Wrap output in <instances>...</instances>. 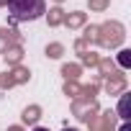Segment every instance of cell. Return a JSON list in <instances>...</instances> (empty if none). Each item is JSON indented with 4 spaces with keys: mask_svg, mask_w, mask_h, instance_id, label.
Here are the masks:
<instances>
[{
    "mask_svg": "<svg viewBox=\"0 0 131 131\" xmlns=\"http://www.w3.org/2000/svg\"><path fill=\"white\" fill-rule=\"evenodd\" d=\"M8 13L13 21H36L46 13L44 0H8Z\"/></svg>",
    "mask_w": 131,
    "mask_h": 131,
    "instance_id": "cell-1",
    "label": "cell"
},
{
    "mask_svg": "<svg viewBox=\"0 0 131 131\" xmlns=\"http://www.w3.org/2000/svg\"><path fill=\"white\" fill-rule=\"evenodd\" d=\"M98 31H103V36H98L100 39V44H105V46H118L121 41H123V26L121 23H105L103 28H98Z\"/></svg>",
    "mask_w": 131,
    "mask_h": 131,
    "instance_id": "cell-2",
    "label": "cell"
},
{
    "mask_svg": "<svg viewBox=\"0 0 131 131\" xmlns=\"http://www.w3.org/2000/svg\"><path fill=\"white\" fill-rule=\"evenodd\" d=\"M90 111H95V103H93V100H88L85 105H82V103L75 105V113H77V118H82V121H90Z\"/></svg>",
    "mask_w": 131,
    "mask_h": 131,
    "instance_id": "cell-3",
    "label": "cell"
},
{
    "mask_svg": "<svg viewBox=\"0 0 131 131\" xmlns=\"http://www.w3.org/2000/svg\"><path fill=\"white\" fill-rule=\"evenodd\" d=\"M123 85H126V82H123V77H121V75H116L113 80H108L105 90H108V93H118V90H123Z\"/></svg>",
    "mask_w": 131,
    "mask_h": 131,
    "instance_id": "cell-4",
    "label": "cell"
},
{
    "mask_svg": "<svg viewBox=\"0 0 131 131\" xmlns=\"http://www.w3.org/2000/svg\"><path fill=\"white\" fill-rule=\"evenodd\" d=\"M113 128V113H103V121L95 126V131H111Z\"/></svg>",
    "mask_w": 131,
    "mask_h": 131,
    "instance_id": "cell-5",
    "label": "cell"
},
{
    "mask_svg": "<svg viewBox=\"0 0 131 131\" xmlns=\"http://www.w3.org/2000/svg\"><path fill=\"white\" fill-rule=\"evenodd\" d=\"M23 121H26V123H36V121H39V108H36V105L26 108V111H23Z\"/></svg>",
    "mask_w": 131,
    "mask_h": 131,
    "instance_id": "cell-6",
    "label": "cell"
},
{
    "mask_svg": "<svg viewBox=\"0 0 131 131\" xmlns=\"http://www.w3.org/2000/svg\"><path fill=\"white\" fill-rule=\"evenodd\" d=\"M118 64H121V67H123V70H126V67H128V64H131V51H128V49H123V51L118 54Z\"/></svg>",
    "mask_w": 131,
    "mask_h": 131,
    "instance_id": "cell-7",
    "label": "cell"
},
{
    "mask_svg": "<svg viewBox=\"0 0 131 131\" xmlns=\"http://www.w3.org/2000/svg\"><path fill=\"white\" fill-rule=\"evenodd\" d=\"M118 113H121V118H128L126 113H128V95H121V103H118Z\"/></svg>",
    "mask_w": 131,
    "mask_h": 131,
    "instance_id": "cell-8",
    "label": "cell"
},
{
    "mask_svg": "<svg viewBox=\"0 0 131 131\" xmlns=\"http://www.w3.org/2000/svg\"><path fill=\"white\" fill-rule=\"evenodd\" d=\"M5 59H10V62H18V59H21V49H10V51L5 49Z\"/></svg>",
    "mask_w": 131,
    "mask_h": 131,
    "instance_id": "cell-9",
    "label": "cell"
},
{
    "mask_svg": "<svg viewBox=\"0 0 131 131\" xmlns=\"http://www.w3.org/2000/svg\"><path fill=\"white\" fill-rule=\"evenodd\" d=\"M62 72H64V75H67L70 80H75V77H77V72H80V67H70V64H67V67H64Z\"/></svg>",
    "mask_w": 131,
    "mask_h": 131,
    "instance_id": "cell-10",
    "label": "cell"
},
{
    "mask_svg": "<svg viewBox=\"0 0 131 131\" xmlns=\"http://www.w3.org/2000/svg\"><path fill=\"white\" fill-rule=\"evenodd\" d=\"M82 21H85V16H82V13H75L72 18H67V23H70V26H80Z\"/></svg>",
    "mask_w": 131,
    "mask_h": 131,
    "instance_id": "cell-11",
    "label": "cell"
},
{
    "mask_svg": "<svg viewBox=\"0 0 131 131\" xmlns=\"http://www.w3.org/2000/svg\"><path fill=\"white\" fill-rule=\"evenodd\" d=\"M46 54H49V57H59V54H62V46H59V44H51V46H46Z\"/></svg>",
    "mask_w": 131,
    "mask_h": 131,
    "instance_id": "cell-12",
    "label": "cell"
},
{
    "mask_svg": "<svg viewBox=\"0 0 131 131\" xmlns=\"http://www.w3.org/2000/svg\"><path fill=\"white\" fill-rule=\"evenodd\" d=\"M49 21H51V23L57 26V23L62 21V10H59V8H54V10H51V16H49Z\"/></svg>",
    "mask_w": 131,
    "mask_h": 131,
    "instance_id": "cell-13",
    "label": "cell"
},
{
    "mask_svg": "<svg viewBox=\"0 0 131 131\" xmlns=\"http://www.w3.org/2000/svg\"><path fill=\"white\" fill-rule=\"evenodd\" d=\"M16 75H18L16 80H23V77H26V72H23V70H18ZM10 80H13V77H5V80H3V85H10Z\"/></svg>",
    "mask_w": 131,
    "mask_h": 131,
    "instance_id": "cell-14",
    "label": "cell"
},
{
    "mask_svg": "<svg viewBox=\"0 0 131 131\" xmlns=\"http://www.w3.org/2000/svg\"><path fill=\"white\" fill-rule=\"evenodd\" d=\"M90 5H93V8H98V10H100V8H105V0H90Z\"/></svg>",
    "mask_w": 131,
    "mask_h": 131,
    "instance_id": "cell-15",
    "label": "cell"
},
{
    "mask_svg": "<svg viewBox=\"0 0 131 131\" xmlns=\"http://www.w3.org/2000/svg\"><path fill=\"white\" fill-rule=\"evenodd\" d=\"M121 131H131V126H128V123H123V126H121Z\"/></svg>",
    "mask_w": 131,
    "mask_h": 131,
    "instance_id": "cell-16",
    "label": "cell"
},
{
    "mask_svg": "<svg viewBox=\"0 0 131 131\" xmlns=\"http://www.w3.org/2000/svg\"><path fill=\"white\" fill-rule=\"evenodd\" d=\"M34 131H49V128H41V126H36V128H34Z\"/></svg>",
    "mask_w": 131,
    "mask_h": 131,
    "instance_id": "cell-17",
    "label": "cell"
},
{
    "mask_svg": "<svg viewBox=\"0 0 131 131\" xmlns=\"http://www.w3.org/2000/svg\"><path fill=\"white\" fill-rule=\"evenodd\" d=\"M8 131H21V128H18V126H13V128H8Z\"/></svg>",
    "mask_w": 131,
    "mask_h": 131,
    "instance_id": "cell-18",
    "label": "cell"
},
{
    "mask_svg": "<svg viewBox=\"0 0 131 131\" xmlns=\"http://www.w3.org/2000/svg\"><path fill=\"white\" fill-rule=\"evenodd\" d=\"M62 131H77V128H62Z\"/></svg>",
    "mask_w": 131,
    "mask_h": 131,
    "instance_id": "cell-19",
    "label": "cell"
},
{
    "mask_svg": "<svg viewBox=\"0 0 131 131\" xmlns=\"http://www.w3.org/2000/svg\"><path fill=\"white\" fill-rule=\"evenodd\" d=\"M57 3H62V0H57Z\"/></svg>",
    "mask_w": 131,
    "mask_h": 131,
    "instance_id": "cell-20",
    "label": "cell"
}]
</instances>
